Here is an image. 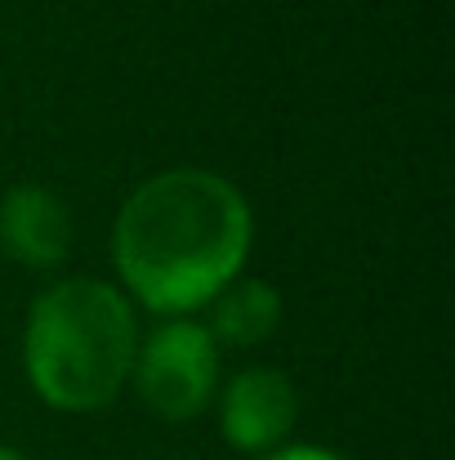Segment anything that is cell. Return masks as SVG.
I'll use <instances>...</instances> for the list:
<instances>
[{
	"label": "cell",
	"mask_w": 455,
	"mask_h": 460,
	"mask_svg": "<svg viewBox=\"0 0 455 460\" xmlns=\"http://www.w3.org/2000/svg\"><path fill=\"white\" fill-rule=\"evenodd\" d=\"M255 219L237 183L214 170L179 165L144 179L112 233L126 291L152 313H192L210 305L250 255Z\"/></svg>",
	"instance_id": "6da1fadb"
},
{
	"label": "cell",
	"mask_w": 455,
	"mask_h": 460,
	"mask_svg": "<svg viewBox=\"0 0 455 460\" xmlns=\"http://www.w3.org/2000/svg\"><path fill=\"white\" fill-rule=\"evenodd\" d=\"M139 353V322L126 291L99 278H67L49 287L27 317L22 362L31 389L54 411L108 407Z\"/></svg>",
	"instance_id": "7a4b0ae2"
},
{
	"label": "cell",
	"mask_w": 455,
	"mask_h": 460,
	"mask_svg": "<svg viewBox=\"0 0 455 460\" xmlns=\"http://www.w3.org/2000/svg\"><path fill=\"white\" fill-rule=\"evenodd\" d=\"M135 385L161 420H192L210 407L219 380V344L201 322L170 317L135 353Z\"/></svg>",
	"instance_id": "3957f363"
},
{
	"label": "cell",
	"mask_w": 455,
	"mask_h": 460,
	"mask_svg": "<svg viewBox=\"0 0 455 460\" xmlns=\"http://www.w3.org/2000/svg\"><path fill=\"white\" fill-rule=\"evenodd\" d=\"M295 416H300V394L273 367L241 371L219 402V429L237 452H273L295 429Z\"/></svg>",
	"instance_id": "277c9868"
},
{
	"label": "cell",
	"mask_w": 455,
	"mask_h": 460,
	"mask_svg": "<svg viewBox=\"0 0 455 460\" xmlns=\"http://www.w3.org/2000/svg\"><path fill=\"white\" fill-rule=\"evenodd\" d=\"M0 251L27 269H54L72 251V219L67 206L40 188L18 183L0 197Z\"/></svg>",
	"instance_id": "5b68a950"
},
{
	"label": "cell",
	"mask_w": 455,
	"mask_h": 460,
	"mask_svg": "<svg viewBox=\"0 0 455 460\" xmlns=\"http://www.w3.org/2000/svg\"><path fill=\"white\" fill-rule=\"evenodd\" d=\"M282 322V296L259 282V278H232L214 300H210V335L214 344H259L277 331Z\"/></svg>",
	"instance_id": "8992f818"
},
{
	"label": "cell",
	"mask_w": 455,
	"mask_h": 460,
	"mask_svg": "<svg viewBox=\"0 0 455 460\" xmlns=\"http://www.w3.org/2000/svg\"><path fill=\"white\" fill-rule=\"evenodd\" d=\"M264 460H339V456L326 452V447H282V452H273Z\"/></svg>",
	"instance_id": "52a82bcc"
},
{
	"label": "cell",
	"mask_w": 455,
	"mask_h": 460,
	"mask_svg": "<svg viewBox=\"0 0 455 460\" xmlns=\"http://www.w3.org/2000/svg\"><path fill=\"white\" fill-rule=\"evenodd\" d=\"M0 460H27V456H18L13 447H4V443H0Z\"/></svg>",
	"instance_id": "ba28073f"
}]
</instances>
